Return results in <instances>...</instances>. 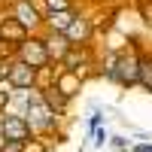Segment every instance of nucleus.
Instances as JSON below:
<instances>
[{
  "label": "nucleus",
  "instance_id": "obj_1",
  "mask_svg": "<svg viewBox=\"0 0 152 152\" xmlns=\"http://www.w3.org/2000/svg\"><path fill=\"white\" fill-rule=\"evenodd\" d=\"M140 40H128V46L116 49L104 58V79L119 85V88H137V76H140Z\"/></svg>",
  "mask_w": 152,
  "mask_h": 152
},
{
  "label": "nucleus",
  "instance_id": "obj_2",
  "mask_svg": "<svg viewBox=\"0 0 152 152\" xmlns=\"http://www.w3.org/2000/svg\"><path fill=\"white\" fill-rule=\"evenodd\" d=\"M21 104H24L21 116L31 122L34 134H40V137H52V134H55V128H58V116L46 107V100H43L40 91H21Z\"/></svg>",
  "mask_w": 152,
  "mask_h": 152
},
{
  "label": "nucleus",
  "instance_id": "obj_3",
  "mask_svg": "<svg viewBox=\"0 0 152 152\" xmlns=\"http://www.w3.org/2000/svg\"><path fill=\"white\" fill-rule=\"evenodd\" d=\"M18 61H24V64L34 67V70L52 64V55H49V46L43 40V34H31L28 40L18 46Z\"/></svg>",
  "mask_w": 152,
  "mask_h": 152
},
{
  "label": "nucleus",
  "instance_id": "obj_4",
  "mask_svg": "<svg viewBox=\"0 0 152 152\" xmlns=\"http://www.w3.org/2000/svg\"><path fill=\"white\" fill-rule=\"evenodd\" d=\"M58 64L64 67V70L79 73L82 79H85V76L97 67V55H94V49H91V46H70L67 52H64V58L58 61Z\"/></svg>",
  "mask_w": 152,
  "mask_h": 152
},
{
  "label": "nucleus",
  "instance_id": "obj_5",
  "mask_svg": "<svg viewBox=\"0 0 152 152\" xmlns=\"http://www.w3.org/2000/svg\"><path fill=\"white\" fill-rule=\"evenodd\" d=\"M9 15H12V18H18V21L24 24V28L31 31V34H43L46 12L40 9V3H37V0H12Z\"/></svg>",
  "mask_w": 152,
  "mask_h": 152
},
{
  "label": "nucleus",
  "instance_id": "obj_6",
  "mask_svg": "<svg viewBox=\"0 0 152 152\" xmlns=\"http://www.w3.org/2000/svg\"><path fill=\"white\" fill-rule=\"evenodd\" d=\"M0 137L3 140H15V143H28L34 137V128L21 113H3L0 116Z\"/></svg>",
  "mask_w": 152,
  "mask_h": 152
},
{
  "label": "nucleus",
  "instance_id": "obj_7",
  "mask_svg": "<svg viewBox=\"0 0 152 152\" xmlns=\"http://www.w3.org/2000/svg\"><path fill=\"white\" fill-rule=\"evenodd\" d=\"M34 82H37V70L28 67L24 61H9L6 64V85L12 91H34Z\"/></svg>",
  "mask_w": 152,
  "mask_h": 152
},
{
  "label": "nucleus",
  "instance_id": "obj_8",
  "mask_svg": "<svg viewBox=\"0 0 152 152\" xmlns=\"http://www.w3.org/2000/svg\"><path fill=\"white\" fill-rule=\"evenodd\" d=\"M64 40H67L70 46H91V40H94V24H91V15L79 12V15L70 21V28L64 31Z\"/></svg>",
  "mask_w": 152,
  "mask_h": 152
},
{
  "label": "nucleus",
  "instance_id": "obj_9",
  "mask_svg": "<svg viewBox=\"0 0 152 152\" xmlns=\"http://www.w3.org/2000/svg\"><path fill=\"white\" fill-rule=\"evenodd\" d=\"M28 37H31V31L24 28V24H21L18 18H12L9 12H3V15H0V40L21 46L24 40H28Z\"/></svg>",
  "mask_w": 152,
  "mask_h": 152
},
{
  "label": "nucleus",
  "instance_id": "obj_10",
  "mask_svg": "<svg viewBox=\"0 0 152 152\" xmlns=\"http://www.w3.org/2000/svg\"><path fill=\"white\" fill-rule=\"evenodd\" d=\"M82 85H85V79H82L79 73H73V70H64V67H61L58 76H55V91H61L67 100H73L76 94H79Z\"/></svg>",
  "mask_w": 152,
  "mask_h": 152
},
{
  "label": "nucleus",
  "instance_id": "obj_11",
  "mask_svg": "<svg viewBox=\"0 0 152 152\" xmlns=\"http://www.w3.org/2000/svg\"><path fill=\"white\" fill-rule=\"evenodd\" d=\"M79 15V9H67V12H52V15H46L43 21V31H55V34H64L70 28V21Z\"/></svg>",
  "mask_w": 152,
  "mask_h": 152
},
{
  "label": "nucleus",
  "instance_id": "obj_12",
  "mask_svg": "<svg viewBox=\"0 0 152 152\" xmlns=\"http://www.w3.org/2000/svg\"><path fill=\"white\" fill-rule=\"evenodd\" d=\"M43 40H46V46H49V55H52V61H61V58H64V52L70 49V43L64 40V34L43 31Z\"/></svg>",
  "mask_w": 152,
  "mask_h": 152
},
{
  "label": "nucleus",
  "instance_id": "obj_13",
  "mask_svg": "<svg viewBox=\"0 0 152 152\" xmlns=\"http://www.w3.org/2000/svg\"><path fill=\"white\" fill-rule=\"evenodd\" d=\"M40 94H43V100H46V107L52 110L58 119H64V116H67V110H70V100H67L64 94H61V91L49 88V91H40Z\"/></svg>",
  "mask_w": 152,
  "mask_h": 152
},
{
  "label": "nucleus",
  "instance_id": "obj_14",
  "mask_svg": "<svg viewBox=\"0 0 152 152\" xmlns=\"http://www.w3.org/2000/svg\"><path fill=\"white\" fill-rule=\"evenodd\" d=\"M61 64L52 61L49 67H40L37 70V82H34V91H49V88H55V76H58Z\"/></svg>",
  "mask_w": 152,
  "mask_h": 152
},
{
  "label": "nucleus",
  "instance_id": "obj_15",
  "mask_svg": "<svg viewBox=\"0 0 152 152\" xmlns=\"http://www.w3.org/2000/svg\"><path fill=\"white\" fill-rule=\"evenodd\" d=\"M137 85L152 94V52L149 49L140 52V76H137Z\"/></svg>",
  "mask_w": 152,
  "mask_h": 152
},
{
  "label": "nucleus",
  "instance_id": "obj_16",
  "mask_svg": "<svg viewBox=\"0 0 152 152\" xmlns=\"http://www.w3.org/2000/svg\"><path fill=\"white\" fill-rule=\"evenodd\" d=\"M40 3V9L46 12V15H52V12H67V9H76L73 0H37Z\"/></svg>",
  "mask_w": 152,
  "mask_h": 152
},
{
  "label": "nucleus",
  "instance_id": "obj_17",
  "mask_svg": "<svg viewBox=\"0 0 152 152\" xmlns=\"http://www.w3.org/2000/svg\"><path fill=\"white\" fill-rule=\"evenodd\" d=\"M52 149V137H40L34 134L28 143H21V152H49Z\"/></svg>",
  "mask_w": 152,
  "mask_h": 152
},
{
  "label": "nucleus",
  "instance_id": "obj_18",
  "mask_svg": "<svg viewBox=\"0 0 152 152\" xmlns=\"http://www.w3.org/2000/svg\"><path fill=\"white\" fill-rule=\"evenodd\" d=\"M15 58H18V46L0 40V61H3V64H9V61H15Z\"/></svg>",
  "mask_w": 152,
  "mask_h": 152
},
{
  "label": "nucleus",
  "instance_id": "obj_19",
  "mask_svg": "<svg viewBox=\"0 0 152 152\" xmlns=\"http://www.w3.org/2000/svg\"><path fill=\"white\" fill-rule=\"evenodd\" d=\"M137 12H140L143 24L152 31V0H137Z\"/></svg>",
  "mask_w": 152,
  "mask_h": 152
},
{
  "label": "nucleus",
  "instance_id": "obj_20",
  "mask_svg": "<svg viewBox=\"0 0 152 152\" xmlns=\"http://www.w3.org/2000/svg\"><path fill=\"white\" fill-rule=\"evenodd\" d=\"M9 104H12V88L6 85H0V116H3V113H9Z\"/></svg>",
  "mask_w": 152,
  "mask_h": 152
},
{
  "label": "nucleus",
  "instance_id": "obj_21",
  "mask_svg": "<svg viewBox=\"0 0 152 152\" xmlns=\"http://www.w3.org/2000/svg\"><path fill=\"white\" fill-rule=\"evenodd\" d=\"M0 152H21V143H15V140H0Z\"/></svg>",
  "mask_w": 152,
  "mask_h": 152
},
{
  "label": "nucleus",
  "instance_id": "obj_22",
  "mask_svg": "<svg viewBox=\"0 0 152 152\" xmlns=\"http://www.w3.org/2000/svg\"><path fill=\"white\" fill-rule=\"evenodd\" d=\"M91 134H94V143H97V146H104V143H110V134H107L104 128H94Z\"/></svg>",
  "mask_w": 152,
  "mask_h": 152
},
{
  "label": "nucleus",
  "instance_id": "obj_23",
  "mask_svg": "<svg viewBox=\"0 0 152 152\" xmlns=\"http://www.w3.org/2000/svg\"><path fill=\"white\" fill-rule=\"evenodd\" d=\"M88 128H91V131H94V128H100V113H97V110L91 113V119H88Z\"/></svg>",
  "mask_w": 152,
  "mask_h": 152
},
{
  "label": "nucleus",
  "instance_id": "obj_24",
  "mask_svg": "<svg viewBox=\"0 0 152 152\" xmlns=\"http://www.w3.org/2000/svg\"><path fill=\"white\" fill-rule=\"evenodd\" d=\"M110 143H113V146H119V149L128 146V140H125V137H110Z\"/></svg>",
  "mask_w": 152,
  "mask_h": 152
},
{
  "label": "nucleus",
  "instance_id": "obj_25",
  "mask_svg": "<svg viewBox=\"0 0 152 152\" xmlns=\"http://www.w3.org/2000/svg\"><path fill=\"white\" fill-rule=\"evenodd\" d=\"M134 152H152V143H137Z\"/></svg>",
  "mask_w": 152,
  "mask_h": 152
},
{
  "label": "nucleus",
  "instance_id": "obj_26",
  "mask_svg": "<svg viewBox=\"0 0 152 152\" xmlns=\"http://www.w3.org/2000/svg\"><path fill=\"white\" fill-rule=\"evenodd\" d=\"M3 82H6V64L0 61V85H3Z\"/></svg>",
  "mask_w": 152,
  "mask_h": 152
},
{
  "label": "nucleus",
  "instance_id": "obj_27",
  "mask_svg": "<svg viewBox=\"0 0 152 152\" xmlns=\"http://www.w3.org/2000/svg\"><path fill=\"white\" fill-rule=\"evenodd\" d=\"M0 140H3V137H0Z\"/></svg>",
  "mask_w": 152,
  "mask_h": 152
}]
</instances>
